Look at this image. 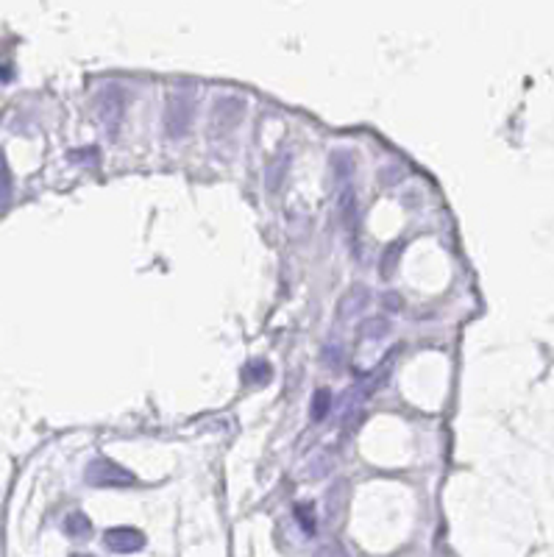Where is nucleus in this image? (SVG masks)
Returning <instances> with one entry per match:
<instances>
[{
  "label": "nucleus",
  "instance_id": "1",
  "mask_svg": "<svg viewBox=\"0 0 554 557\" xmlns=\"http://www.w3.org/2000/svg\"><path fill=\"white\" fill-rule=\"evenodd\" d=\"M87 483L95 488H129L137 483V476L132 471H125L123 466H117L109 458H95L87 466Z\"/></svg>",
  "mask_w": 554,
  "mask_h": 557
},
{
  "label": "nucleus",
  "instance_id": "2",
  "mask_svg": "<svg viewBox=\"0 0 554 557\" xmlns=\"http://www.w3.org/2000/svg\"><path fill=\"white\" fill-rule=\"evenodd\" d=\"M192 107H195V100L190 92L179 90V92H173L167 98V112H165V129H167V137L173 140H179L187 134L190 129V123H192Z\"/></svg>",
  "mask_w": 554,
  "mask_h": 557
},
{
  "label": "nucleus",
  "instance_id": "3",
  "mask_svg": "<svg viewBox=\"0 0 554 557\" xmlns=\"http://www.w3.org/2000/svg\"><path fill=\"white\" fill-rule=\"evenodd\" d=\"M243 115H245V104L240 98H232V95L220 98L215 104V109H212V132L229 134L234 125L243 120Z\"/></svg>",
  "mask_w": 554,
  "mask_h": 557
},
{
  "label": "nucleus",
  "instance_id": "4",
  "mask_svg": "<svg viewBox=\"0 0 554 557\" xmlns=\"http://www.w3.org/2000/svg\"><path fill=\"white\" fill-rule=\"evenodd\" d=\"M104 544L117 554H134L145 546V536L134 527H112L104 533Z\"/></svg>",
  "mask_w": 554,
  "mask_h": 557
},
{
  "label": "nucleus",
  "instance_id": "5",
  "mask_svg": "<svg viewBox=\"0 0 554 557\" xmlns=\"http://www.w3.org/2000/svg\"><path fill=\"white\" fill-rule=\"evenodd\" d=\"M368 301H371L368 290H362V287H354V290H351V293L343 298V304H340V321L360 315V313L368 307Z\"/></svg>",
  "mask_w": 554,
  "mask_h": 557
},
{
  "label": "nucleus",
  "instance_id": "6",
  "mask_svg": "<svg viewBox=\"0 0 554 557\" xmlns=\"http://www.w3.org/2000/svg\"><path fill=\"white\" fill-rule=\"evenodd\" d=\"M64 533L72 538V541H87L92 536V521L81 513V510H75L64 518Z\"/></svg>",
  "mask_w": 554,
  "mask_h": 557
},
{
  "label": "nucleus",
  "instance_id": "7",
  "mask_svg": "<svg viewBox=\"0 0 554 557\" xmlns=\"http://www.w3.org/2000/svg\"><path fill=\"white\" fill-rule=\"evenodd\" d=\"M390 332V321L388 318H368L360 326V340H385Z\"/></svg>",
  "mask_w": 554,
  "mask_h": 557
},
{
  "label": "nucleus",
  "instance_id": "8",
  "mask_svg": "<svg viewBox=\"0 0 554 557\" xmlns=\"http://www.w3.org/2000/svg\"><path fill=\"white\" fill-rule=\"evenodd\" d=\"M9 201H12V173L4 154H0V210H6Z\"/></svg>",
  "mask_w": 554,
  "mask_h": 557
},
{
  "label": "nucleus",
  "instance_id": "9",
  "mask_svg": "<svg viewBox=\"0 0 554 557\" xmlns=\"http://www.w3.org/2000/svg\"><path fill=\"white\" fill-rule=\"evenodd\" d=\"M332 407V393L329 390H318L315 401H312V421H320Z\"/></svg>",
  "mask_w": 554,
  "mask_h": 557
},
{
  "label": "nucleus",
  "instance_id": "10",
  "mask_svg": "<svg viewBox=\"0 0 554 557\" xmlns=\"http://www.w3.org/2000/svg\"><path fill=\"white\" fill-rule=\"evenodd\" d=\"M295 518H298L301 529H304L307 536H315V513H312L310 504H298V508H295Z\"/></svg>",
  "mask_w": 554,
  "mask_h": 557
},
{
  "label": "nucleus",
  "instance_id": "11",
  "mask_svg": "<svg viewBox=\"0 0 554 557\" xmlns=\"http://www.w3.org/2000/svg\"><path fill=\"white\" fill-rule=\"evenodd\" d=\"M315 557H351L340 544H326L315 552Z\"/></svg>",
  "mask_w": 554,
  "mask_h": 557
},
{
  "label": "nucleus",
  "instance_id": "12",
  "mask_svg": "<svg viewBox=\"0 0 554 557\" xmlns=\"http://www.w3.org/2000/svg\"><path fill=\"white\" fill-rule=\"evenodd\" d=\"M385 304H388V307H396V313L401 310V298H398V296H393V293H388V296H385Z\"/></svg>",
  "mask_w": 554,
  "mask_h": 557
},
{
  "label": "nucleus",
  "instance_id": "13",
  "mask_svg": "<svg viewBox=\"0 0 554 557\" xmlns=\"http://www.w3.org/2000/svg\"><path fill=\"white\" fill-rule=\"evenodd\" d=\"M72 557H95V554H72Z\"/></svg>",
  "mask_w": 554,
  "mask_h": 557
}]
</instances>
